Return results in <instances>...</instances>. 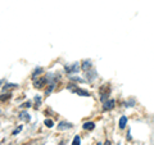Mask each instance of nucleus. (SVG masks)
I'll return each instance as SVG.
<instances>
[{"mask_svg":"<svg viewBox=\"0 0 154 145\" xmlns=\"http://www.w3.org/2000/svg\"><path fill=\"white\" fill-rule=\"evenodd\" d=\"M66 71L68 72V73H77V71H79V64L75 63L71 67H66Z\"/></svg>","mask_w":154,"mask_h":145,"instance_id":"nucleus-1","label":"nucleus"},{"mask_svg":"<svg viewBox=\"0 0 154 145\" xmlns=\"http://www.w3.org/2000/svg\"><path fill=\"white\" fill-rule=\"evenodd\" d=\"M72 125L71 123H67V122H62L58 125V130H66V128H71Z\"/></svg>","mask_w":154,"mask_h":145,"instance_id":"nucleus-2","label":"nucleus"},{"mask_svg":"<svg viewBox=\"0 0 154 145\" xmlns=\"http://www.w3.org/2000/svg\"><path fill=\"white\" fill-rule=\"evenodd\" d=\"M114 107V101L113 100H108L104 103V109H112Z\"/></svg>","mask_w":154,"mask_h":145,"instance_id":"nucleus-3","label":"nucleus"},{"mask_svg":"<svg viewBox=\"0 0 154 145\" xmlns=\"http://www.w3.org/2000/svg\"><path fill=\"white\" fill-rule=\"evenodd\" d=\"M126 123H127V118L125 116H122L121 119H119V128H125L126 127Z\"/></svg>","mask_w":154,"mask_h":145,"instance_id":"nucleus-4","label":"nucleus"},{"mask_svg":"<svg viewBox=\"0 0 154 145\" xmlns=\"http://www.w3.org/2000/svg\"><path fill=\"white\" fill-rule=\"evenodd\" d=\"M90 67H91V63H90V60H84V63H82V71H89L90 69Z\"/></svg>","mask_w":154,"mask_h":145,"instance_id":"nucleus-5","label":"nucleus"},{"mask_svg":"<svg viewBox=\"0 0 154 145\" xmlns=\"http://www.w3.org/2000/svg\"><path fill=\"white\" fill-rule=\"evenodd\" d=\"M94 127H95V125L93 123V122H86V123H84V128L85 130H94Z\"/></svg>","mask_w":154,"mask_h":145,"instance_id":"nucleus-6","label":"nucleus"},{"mask_svg":"<svg viewBox=\"0 0 154 145\" xmlns=\"http://www.w3.org/2000/svg\"><path fill=\"white\" fill-rule=\"evenodd\" d=\"M75 93L79 94V95H82V96H90V94L88 93V91H84V90H80V89H76Z\"/></svg>","mask_w":154,"mask_h":145,"instance_id":"nucleus-7","label":"nucleus"},{"mask_svg":"<svg viewBox=\"0 0 154 145\" xmlns=\"http://www.w3.org/2000/svg\"><path fill=\"white\" fill-rule=\"evenodd\" d=\"M44 123H45V126H46V127H49V128H51L53 126H54V122H53L51 119H45V122H44Z\"/></svg>","mask_w":154,"mask_h":145,"instance_id":"nucleus-8","label":"nucleus"},{"mask_svg":"<svg viewBox=\"0 0 154 145\" xmlns=\"http://www.w3.org/2000/svg\"><path fill=\"white\" fill-rule=\"evenodd\" d=\"M44 81H46V79H42V80H38L35 82V88H41L42 84H44Z\"/></svg>","mask_w":154,"mask_h":145,"instance_id":"nucleus-9","label":"nucleus"},{"mask_svg":"<svg viewBox=\"0 0 154 145\" xmlns=\"http://www.w3.org/2000/svg\"><path fill=\"white\" fill-rule=\"evenodd\" d=\"M80 143H81V139H80V136H75L73 141H72V145H80Z\"/></svg>","mask_w":154,"mask_h":145,"instance_id":"nucleus-10","label":"nucleus"},{"mask_svg":"<svg viewBox=\"0 0 154 145\" xmlns=\"http://www.w3.org/2000/svg\"><path fill=\"white\" fill-rule=\"evenodd\" d=\"M19 117H21L22 119H26V121H30V116H28L26 112H22L21 113V116H19Z\"/></svg>","mask_w":154,"mask_h":145,"instance_id":"nucleus-11","label":"nucleus"},{"mask_svg":"<svg viewBox=\"0 0 154 145\" xmlns=\"http://www.w3.org/2000/svg\"><path fill=\"white\" fill-rule=\"evenodd\" d=\"M22 131V126H19V127H17L16 130H14V131H13V134L12 135H14V136H16V135H18L19 132H21Z\"/></svg>","mask_w":154,"mask_h":145,"instance_id":"nucleus-12","label":"nucleus"},{"mask_svg":"<svg viewBox=\"0 0 154 145\" xmlns=\"http://www.w3.org/2000/svg\"><path fill=\"white\" fill-rule=\"evenodd\" d=\"M11 88H17V85H14V84H7L5 86H4V90L11 89Z\"/></svg>","mask_w":154,"mask_h":145,"instance_id":"nucleus-13","label":"nucleus"},{"mask_svg":"<svg viewBox=\"0 0 154 145\" xmlns=\"http://www.w3.org/2000/svg\"><path fill=\"white\" fill-rule=\"evenodd\" d=\"M42 72V69L41 68H37V69H35V72H33V75H32V77H35L36 75H38V73H41Z\"/></svg>","mask_w":154,"mask_h":145,"instance_id":"nucleus-14","label":"nucleus"},{"mask_svg":"<svg viewBox=\"0 0 154 145\" xmlns=\"http://www.w3.org/2000/svg\"><path fill=\"white\" fill-rule=\"evenodd\" d=\"M104 145H110V141H108V140H107V141L104 143Z\"/></svg>","mask_w":154,"mask_h":145,"instance_id":"nucleus-15","label":"nucleus"},{"mask_svg":"<svg viewBox=\"0 0 154 145\" xmlns=\"http://www.w3.org/2000/svg\"><path fill=\"white\" fill-rule=\"evenodd\" d=\"M96 145H103V144H102V143H98V144H96Z\"/></svg>","mask_w":154,"mask_h":145,"instance_id":"nucleus-16","label":"nucleus"}]
</instances>
